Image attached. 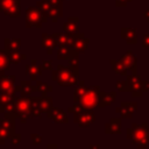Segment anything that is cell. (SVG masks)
I'll list each match as a JSON object with an SVG mask.
<instances>
[{
    "instance_id": "cell-1",
    "label": "cell",
    "mask_w": 149,
    "mask_h": 149,
    "mask_svg": "<svg viewBox=\"0 0 149 149\" xmlns=\"http://www.w3.org/2000/svg\"><path fill=\"white\" fill-rule=\"evenodd\" d=\"M73 104L80 106L81 108L93 111L95 107L99 106L100 102V87H87L85 86L84 81H78V86L76 87L73 93Z\"/></svg>"
},
{
    "instance_id": "cell-2",
    "label": "cell",
    "mask_w": 149,
    "mask_h": 149,
    "mask_svg": "<svg viewBox=\"0 0 149 149\" xmlns=\"http://www.w3.org/2000/svg\"><path fill=\"white\" fill-rule=\"evenodd\" d=\"M52 80L61 86H70L78 84V74L69 65H58L56 70H52Z\"/></svg>"
},
{
    "instance_id": "cell-3",
    "label": "cell",
    "mask_w": 149,
    "mask_h": 149,
    "mask_svg": "<svg viewBox=\"0 0 149 149\" xmlns=\"http://www.w3.org/2000/svg\"><path fill=\"white\" fill-rule=\"evenodd\" d=\"M15 108L16 113L19 115V119L21 122H26V120L30 116H35V108L31 100V97H23V95H16L15 100Z\"/></svg>"
},
{
    "instance_id": "cell-4",
    "label": "cell",
    "mask_w": 149,
    "mask_h": 149,
    "mask_svg": "<svg viewBox=\"0 0 149 149\" xmlns=\"http://www.w3.org/2000/svg\"><path fill=\"white\" fill-rule=\"evenodd\" d=\"M127 137L132 140L133 143L149 146V127L147 123L137 125L133 123L130 128L127 129Z\"/></svg>"
},
{
    "instance_id": "cell-5",
    "label": "cell",
    "mask_w": 149,
    "mask_h": 149,
    "mask_svg": "<svg viewBox=\"0 0 149 149\" xmlns=\"http://www.w3.org/2000/svg\"><path fill=\"white\" fill-rule=\"evenodd\" d=\"M69 112H73V121L80 127H88L95 120L92 109L81 108L76 104H73L72 107H69Z\"/></svg>"
},
{
    "instance_id": "cell-6",
    "label": "cell",
    "mask_w": 149,
    "mask_h": 149,
    "mask_svg": "<svg viewBox=\"0 0 149 149\" xmlns=\"http://www.w3.org/2000/svg\"><path fill=\"white\" fill-rule=\"evenodd\" d=\"M48 17L42 13V10L36 7H28L26 9V26L29 27H37L41 28L42 23L47 22Z\"/></svg>"
},
{
    "instance_id": "cell-7",
    "label": "cell",
    "mask_w": 149,
    "mask_h": 149,
    "mask_svg": "<svg viewBox=\"0 0 149 149\" xmlns=\"http://www.w3.org/2000/svg\"><path fill=\"white\" fill-rule=\"evenodd\" d=\"M21 0H0V12L9 17H20Z\"/></svg>"
},
{
    "instance_id": "cell-8",
    "label": "cell",
    "mask_w": 149,
    "mask_h": 149,
    "mask_svg": "<svg viewBox=\"0 0 149 149\" xmlns=\"http://www.w3.org/2000/svg\"><path fill=\"white\" fill-rule=\"evenodd\" d=\"M70 36H71V43L69 47L71 49L76 50L77 52H84L87 49L90 40L86 38L83 33H76V34H72Z\"/></svg>"
},
{
    "instance_id": "cell-9",
    "label": "cell",
    "mask_w": 149,
    "mask_h": 149,
    "mask_svg": "<svg viewBox=\"0 0 149 149\" xmlns=\"http://www.w3.org/2000/svg\"><path fill=\"white\" fill-rule=\"evenodd\" d=\"M127 84H128V91L132 92V94L135 97H141L143 91V81H141L140 77L136 73H132L127 76Z\"/></svg>"
},
{
    "instance_id": "cell-10",
    "label": "cell",
    "mask_w": 149,
    "mask_h": 149,
    "mask_svg": "<svg viewBox=\"0 0 149 149\" xmlns=\"http://www.w3.org/2000/svg\"><path fill=\"white\" fill-rule=\"evenodd\" d=\"M15 76H6L1 74L0 76V92H6V93H16L15 86Z\"/></svg>"
},
{
    "instance_id": "cell-11",
    "label": "cell",
    "mask_w": 149,
    "mask_h": 149,
    "mask_svg": "<svg viewBox=\"0 0 149 149\" xmlns=\"http://www.w3.org/2000/svg\"><path fill=\"white\" fill-rule=\"evenodd\" d=\"M137 108V104L136 102H129V101H125L121 104V106L116 107L115 111L121 114V116L123 118H130L133 115V113L136 111Z\"/></svg>"
},
{
    "instance_id": "cell-12",
    "label": "cell",
    "mask_w": 149,
    "mask_h": 149,
    "mask_svg": "<svg viewBox=\"0 0 149 149\" xmlns=\"http://www.w3.org/2000/svg\"><path fill=\"white\" fill-rule=\"evenodd\" d=\"M47 115L54 120V122H57V123H66L68 122V115L66 113L59 108V107H52L48 113Z\"/></svg>"
},
{
    "instance_id": "cell-13",
    "label": "cell",
    "mask_w": 149,
    "mask_h": 149,
    "mask_svg": "<svg viewBox=\"0 0 149 149\" xmlns=\"http://www.w3.org/2000/svg\"><path fill=\"white\" fill-rule=\"evenodd\" d=\"M51 2V10H50V17L52 22H57L58 17L63 16V1L62 0H49Z\"/></svg>"
},
{
    "instance_id": "cell-14",
    "label": "cell",
    "mask_w": 149,
    "mask_h": 149,
    "mask_svg": "<svg viewBox=\"0 0 149 149\" xmlns=\"http://www.w3.org/2000/svg\"><path fill=\"white\" fill-rule=\"evenodd\" d=\"M78 22H79V17H77V16H74V17H73V16L69 17L68 21L63 24V30H64V33H66V34H69V35L79 33Z\"/></svg>"
},
{
    "instance_id": "cell-15",
    "label": "cell",
    "mask_w": 149,
    "mask_h": 149,
    "mask_svg": "<svg viewBox=\"0 0 149 149\" xmlns=\"http://www.w3.org/2000/svg\"><path fill=\"white\" fill-rule=\"evenodd\" d=\"M15 91H16V93H20V95L29 97L34 91H36V88H35V85H33L30 81L21 80V84L15 87Z\"/></svg>"
},
{
    "instance_id": "cell-16",
    "label": "cell",
    "mask_w": 149,
    "mask_h": 149,
    "mask_svg": "<svg viewBox=\"0 0 149 149\" xmlns=\"http://www.w3.org/2000/svg\"><path fill=\"white\" fill-rule=\"evenodd\" d=\"M41 42H42V48H44L49 55L52 54L54 49H55L56 45H57V43H56V41H55L52 34L49 35V34L43 33V34H42V40H41Z\"/></svg>"
},
{
    "instance_id": "cell-17",
    "label": "cell",
    "mask_w": 149,
    "mask_h": 149,
    "mask_svg": "<svg viewBox=\"0 0 149 149\" xmlns=\"http://www.w3.org/2000/svg\"><path fill=\"white\" fill-rule=\"evenodd\" d=\"M121 61L123 62V64L126 65V68H127L132 73H136V57L133 55L132 51H127V52L122 56Z\"/></svg>"
},
{
    "instance_id": "cell-18",
    "label": "cell",
    "mask_w": 149,
    "mask_h": 149,
    "mask_svg": "<svg viewBox=\"0 0 149 149\" xmlns=\"http://www.w3.org/2000/svg\"><path fill=\"white\" fill-rule=\"evenodd\" d=\"M106 134H120L121 133V119L112 118L108 123L105 126Z\"/></svg>"
},
{
    "instance_id": "cell-19",
    "label": "cell",
    "mask_w": 149,
    "mask_h": 149,
    "mask_svg": "<svg viewBox=\"0 0 149 149\" xmlns=\"http://www.w3.org/2000/svg\"><path fill=\"white\" fill-rule=\"evenodd\" d=\"M42 70H43L42 66L36 64V59H31L30 64L26 65V72H27V74L30 76L31 80H35L37 78V76L42 74Z\"/></svg>"
},
{
    "instance_id": "cell-20",
    "label": "cell",
    "mask_w": 149,
    "mask_h": 149,
    "mask_svg": "<svg viewBox=\"0 0 149 149\" xmlns=\"http://www.w3.org/2000/svg\"><path fill=\"white\" fill-rule=\"evenodd\" d=\"M10 61L8 57V54L5 49H0V76L3 74L6 70H9L10 68Z\"/></svg>"
},
{
    "instance_id": "cell-21",
    "label": "cell",
    "mask_w": 149,
    "mask_h": 149,
    "mask_svg": "<svg viewBox=\"0 0 149 149\" xmlns=\"http://www.w3.org/2000/svg\"><path fill=\"white\" fill-rule=\"evenodd\" d=\"M116 98V93L115 92H101L100 91V102H99V107H105L111 105Z\"/></svg>"
},
{
    "instance_id": "cell-22",
    "label": "cell",
    "mask_w": 149,
    "mask_h": 149,
    "mask_svg": "<svg viewBox=\"0 0 149 149\" xmlns=\"http://www.w3.org/2000/svg\"><path fill=\"white\" fill-rule=\"evenodd\" d=\"M74 52H76V50L69 48V45H58L57 58L58 59H69Z\"/></svg>"
},
{
    "instance_id": "cell-23",
    "label": "cell",
    "mask_w": 149,
    "mask_h": 149,
    "mask_svg": "<svg viewBox=\"0 0 149 149\" xmlns=\"http://www.w3.org/2000/svg\"><path fill=\"white\" fill-rule=\"evenodd\" d=\"M3 42H5V50L7 52L20 50V45H21L20 38H5Z\"/></svg>"
},
{
    "instance_id": "cell-24",
    "label": "cell",
    "mask_w": 149,
    "mask_h": 149,
    "mask_svg": "<svg viewBox=\"0 0 149 149\" xmlns=\"http://www.w3.org/2000/svg\"><path fill=\"white\" fill-rule=\"evenodd\" d=\"M57 45H70L71 43V36L66 33L62 34V33H54L52 34Z\"/></svg>"
},
{
    "instance_id": "cell-25",
    "label": "cell",
    "mask_w": 149,
    "mask_h": 149,
    "mask_svg": "<svg viewBox=\"0 0 149 149\" xmlns=\"http://www.w3.org/2000/svg\"><path fill=\"white\" fill-rule=\"evenodd\" d=\"M111 64L113 70L118 73V74H122V76H128V69L126 68V65L123 64L122 61H115V59H111Z\"/></svg>"
},
{
    "instance_id": "cell-26",
    "label": "cell",
    "mask_w": 149,
    "mask_h": 149,
    "mask_svg": "<svg viewBox=\"0 0 149 149\" xmlns=\"http://www.w3.org/2000/svg\"><path fill=\"white\" fill-rule=\"evenodd\" d=\"M122 37L127 43H136V31L132 28H122Z\"/></svg>"
},
{
    "instance_id": "cell-27",
    "label": "cell",
    "mask_w": 149,
    "mask_h": 149,
    "mask_svg": "<svg viewBox=\"0 0 149 149\" xmlns=\"http://www.w3.org/2000/svg\"><path fill=\"white\" fill-rule=\"evenodd\" d=\"M7 54H8V57H9V61H10L12 64H17V63H20L21 61H23V59L27 58V56H26L24 54H21L19 50H16V51H10V52H7Z\"/></svg>"
},
{
    "instance_id": "cell-28",
    "label": "cell",
    "mask_w": 149,
    "mask_h": 149,
    "mask_svg": "<svg viewBox=\"0 0 149 149\" xmlns=\"http://www.w3.org/2000/svg\"><path fill=\"white\" fill-rule=\"evenodd\" d=\"M35 88H36V91H38L40 93H42V95H47V93H49V92L52 91V86L51 85H49V84H47L44 81H40V80L36 81Z\"/></svg>"
},
{
    "instance_id": "cell-29",
    "label": "cell",
    "mask_w": 149,
    "mask_h": 149,
    "mask_svg": "<svg viewBox=\"0 0 149 149\" xmlns=\"http://www.w3.org/2000/svg\"><path fill=\"white\" fill-rule=\"evenodd\" d=\"M0 126L6 128L12 134L15 133V120H12V119H8L5 116L3 119H0Z\"/></svg>"
},
{
    "instance_id": "cell-30",
    "label": "cell",
    "mask_w": 149,
    "mask_h": 149,
    "mask_svg": "<svg viewBox=\"0 0 149 149\" xmlns=\"http://www.w3.org/2000/svg\"><path fill=\"white\" fill-rule=\"evenodd\" d=\"M16 93H6V92H1L0 94V108L3 107L5 105H7L8 102H12L15 100L16 98Z\"/></svg>"
},
{
    "instance_id": "cell-31",
    "label": "cell",
    "mask_w": 149,
    "mask_h": 149,
    "mask_svg": "<svg viewBox=\"0 0 149 149\" xmlns=\"http://www.w3.org/2000/svg\"><path fill=\"white\" fill-rule=\"evenodd\" d=\"M78 54L79 52H74L68 61H69V66L74 71L76 74H78Z\"/></svg>"
},
{
    "instance_id": "cell-32",
    "label": "cell",
    "mask_w": 149,
    "mask_h": 149,
    "mask_svg": "<svg viewBox=\"0 0 149 149\" xmlns=\"http://www.w3.org/2000/svg\"><path fill=\"white\" fill-rule=\"evenodd\" d=\"M116 88H118L119 91H122V92L128 91V84H127V80H119V81L116 83Z\"/></svg>"
},
{
    "instance_id": "cell-33",
    "label": "cell",
    "mask_w": 149,
    "mask_h": 149,
    "mask_svg": "<svg viewBox=\"0 0 149 149\" xmlns=\"http://www.w3.org/2000/svg\"><path fill=\"white\" fill-rule=\"evenodd\" d=\"M9 141H10V143H12V144H19V143H20V141H21V135H20V134H17V133H14L13 135H10Z\"/></svg>"
},
{
    "instance_id": "cell-34",
    "label": "cell",
    "mask_w": 149,
    "mask_h": 149,
    "mask_svg": "<svg viewBox=\"0 0 149 149\" xmlns=\"http://www.w3.org/2000/svg\"><path fill=\"white\" fill-rule=\"evenodd\" d=\"M52 62L51 61H45V59H43L42 61V69L43 70H52Z\"/></svg>"
},
{
    "instance_id": "cell-35",
    "label": "cell",
    "mask_w": 149,
    "mask_h": 149,
    "mask_svg": "<svg viewBox=\"0 0 149 149\" xmlns=\"http://www.w3.org/2000/svg\"><path fill=\"white\" fill-rule=\"evenodd\" d=\"M31 139H33V143L36 146V144H40L41 142H42V137H41V135H38V134H36V133H34V134H31Z\"/></svg>"
},
{
    "instance_id": "cell-36",
    "label": "cell",
    "mask_w": 149,
    "mask_h": 149,
    "mask_svg": "<svg viewBox=\"0 0 149 149\" xmlns=\"http://www.w3.org/2000/svg\"><path fill=\"white\" fill-rule=\"evenodd\" d=\"M142 45H143L144 48L149 49V34H146V35L143 36V43H142Z\"/></svg>"
},
{
    "instance_id": "cell-37",
    "label": "cell",
    "mask_w": 149,
    "mask_h": 149,
    "mask_svg": "<svg viewBox=\"0 0 149 149\" xmlns=\"http://www.w3.org/2000/svg\"><path fill=\"white\" fill-rule=\"evenodd\" d=\"M128 1H129V0H115L116 6H126V3H127Z\"/></svg>"
},
{
    "instance_id": "cell-38",
    "label": "cell",
    "mask_w": 149,
    "mask_h": 149,
    "mask_svg": "<svg viewBox=\"0 0 149 149\" xmlns=\"http://www.w3.org/2000/svg\"><path fill=\"white\" fill-rule=\"evenodd\" d=\"M143 91H149V81H143Z\"/></svg>"
},
{
    "instance_id": "cell-39",
    "label": "cell",
    "mask_w": 149,
    "mask_h": 149,
    "mask_svg": "<svg viewBox=\"0 0 149 149\" xmlns=\"http://www.w3.org/2000/svg\"><path fill=\"white\" fill-rule=\"evenodd\" d=\"M47 149H58V148H57L56 144H54V143H49V144L47 146Z\"/></svg>"
},
{
    "instance_id": "cell-40",
    "label": "cell",
    "mask_w": 149,
    "mask_h": 149,
    "mask_svg": "<svg viewBox=\"0 0 149 149\" xmlns=\"http://www.w3.org/2000/svg\"><path fill=\"white\" fill-rule=\"evenodd\" d=\"M90 149H100L99 144H90Z\"/></svg>"
},
{
    "instance_id": "cell-41",
    "label": "cell",
    "mask_w": 149,
    "mask_h": 149,
    "mask_svg": "<svg viewBox=\"0 0 149 149\" xmlns=\"http://www.w3.org/2000/svg\"><path fill=\"white\" fill-rule=\"evenodd\" d=\"M137 149H147V146H143V144H139V148Z\"/></svg>"
},
{
    "instance_id": "cell-42",
    "label": "cell",
    "mask_w": 149,
    "mask_h": 149,
    "mask_svg": "<svg viewBox=\"0 0 149 149\" xmlns=\"http://www.w3.org/2000/svg\"><path fill=\"white\" fill-rule=\"evenodd\" d=\"M0 113H1V111H0Z\"/></svg>"
}]
</instances>
